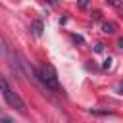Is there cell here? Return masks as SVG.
<instances>
[{"label":"cell","instance_id":"cell-1","mask_svg":"<svg viewBox=\"0 0 123 123\" xmlns=\"http://www.w3.org/2000/svg\"><path fill=\"white\" fill-rule=\"evenodd\" d=\"M35 79L42 83L46 88L60 90V81H58V71L52 63H44L40 69H35Z\"/></svg>","mask_w":123,"mask_h":123},{"label":"cell","instance_id":"cell-2","mask_svg":"<svg viewBox=\"0 0 123 123\" xmlns=\"http://www.w3.org/2000/svg\"><path fill=\"white\" fill-rule=\"evenodd\" d=\"M0 88H2V96H4V100H6V102L13 108V110H17L19 113H27L25 102L21 100V96H19L17 92H13V90L10 88L8 79H6V77H2V79H0Z\"/></svg>","mask_w":123,"mask_h":123},{"label":"cell","instance_id":"cell-3","mask_svg":"<svg viewBox=\"0 0 123 123\" xmlns=\"http://www.w3.org/2000/svg\"><path fill=\"white\" fill-rule=\"evenodd\" d=\"M31 33L35 35V37H42V31H44V25H42V21L40 19H35L33 23H31Z\"/></svg>","mask_w":123,"mask_h":123},{"label":"cell","instance_id":"cell-4","mask_svg":"<svg viewBox=\"0 0 123 123\" xmlns=\"http://www.w3.org/2000/svg\"><path fill=\"white\" fill-rule=\"evenodd\" d=\"M102 33H106V35H113L115 33V25L113 23H102Z\"/></svg>","mask_w":123,"mask_h":123},{"label":"cell","instance_id":"cell-5","mask_svg":"<svg viewBox=\"0 0 123 123\" xmlns=\"http://www.w3.org/2000/svg\"><path fill=\"white\" fill-rule=\"evenodd\" d=\"M90 113L92 115H111V111H108V110H92Z\"/></svg>","mask_w":123,"mask_h":123},{"label":"cell","instance_id":"cell-6","mask_svg":"<svg viewBox=\"0 0 123 123\" xmlns=\"http://www.w3.org/2000/svg\"><path fill=\"white\" fill-rule=\"evenodd\" d=\"M77 4H79V8H88V4H90V0H77Z\"/></svg>","mask_w":123,"mask_h":123},{"label":"cell","instance_id":"cell-7","mask_svg":"<svg viewBox=\"0 0 123 123\" xmlns=\"http://www.w3.org/2000/svg\"><path fill=\"white\" fill-rule=\"evenodd\" d=\"M71 38H73L75 42H79V44H83V42H85V38H83L81 35H71Z\"/></svg>","mask_w":123,"mask_h":123},{"label":"cell","instance_id":"cell-8","mask_svg":"<svg viewBox=\"0 0 123 123\" xmlns=\"http://www.w3.org/2000/svg\"><path fill=\"white\" fill-rule=\"evenodd\" d=\"M102 67H104V69H110V67H111V58H106L104 63H102Z\"/></svg>","mask_w":123,"mask_h":123},{"label":"cell","instance_id":"cell-9","mask_svg":"<svg viewBox=\"0 0 123 123\" xmlns=\"http://www.w3.org/2000/svg\"><path fill=\"white\" fill-rule=\"evenodd\" d=\"M94 50H96V52H102V50H104V44H102V42H98V44L94 46Z\"/></svg>","mask_w":123,"mask_h":123},{"label":"cell","instance_id":"cell-10","mask_svg":"<svg viewBox=\"0 0 123 123\" xmlns=\"http://www.w3.org/2000/svg\"><path fill=\"white\" fill-rule=\"evenodd\" d=\"M117 92H119V94H123V83H119V85H117Z\"/></svg>","mask_w":123,"mask_h":123},{"label":"cell","instance_id":"cell-11","mask_svg":"<svg viewBox=\"0 0 123 123\" xmlns=\"http://www.w3.org/2000/svg\"><path fill=\"white\" fill-rule=\"evenodd\" d=\"M92 17H94V19H100V12H98V10H96V12H94V13H92Z\"/></svg>","mask_w":123,"mask_h":123},{"label":"cell","instance_id":"cell-12","mask_svg":"<svg viewBox=\"0 0 123 123\" xmlns=\"http://www.w3.org/2000/svg\"><path fill=\"white\" fill-rule=\"evenodd\" d=\"M117 46H119V48H123V37H121V38L117 40Z\"/></svg>","mask_w":123,"mask_h":123},{"label":"cell","instance_id":"cell-13","mask_svg":"<svg viewBox=\"0 0 123 123\" xmlns=\"http://www.w3.org/2000/svg\"><path fill=\"white\" fill-rule=\"evenodd\" d=\"M46 2H48V4H52V6H54V4H58V0H46Z\"/></svg>","mask_w":123,"mask_h":123}]
</instances>
